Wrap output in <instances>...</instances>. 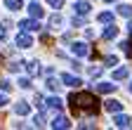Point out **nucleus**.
Returning a JSON list of instances; mask_svg holds the SVG:
<instances>
[{"mask_svg": "<svg viewBox=\"0 0 132 130\" xmlns=\"http://www.w3.org/2000/svg\"><path fill=\"white\" fill-rule=\"evenodd\" d=\"M69 102L73 109H80V111H97V104H99L92 92H73Z\"/></svg>", "mask_w": 132, "mask_h": 130, "instance_id": "f257e3e1", "label": "nucleus"}, {"mask_svg": "<svg viewBox=\"0 0 132 130\" xmlns=\"http://www.w3.org/2000/svg\"><path fill=\"white\" fill-rule=\"evenodd\" d=\"M59 80H61L64 85H69V88H78V85H82V80H80L78 76H73V73H61Z\"/></svg>", "mask_w": 132, "mask_h": 130, "instance_id": "f03ea898", "label": "nucleus"}, {"mask_svg": "<svg viewBox=\"0 0 132 130\" xmlns=\"http://www.w3.org/2000/svg\"><path fill=\"white\" fill-rule=\"evenodd\" d=\"M90 10H92V5L87 3V0H78V3L73 5V12H76V14H80V17H87Z\"/></svg>", "mask_w": 132, "mask_h": 130, "instance_id": "7ed1b4c3", "label": "nucleus"}, {"mask_svg": "<svg viewBox=\"0 0 132 130\" xmlns=\"http://www.w3.org/2000/svg\"><path fill=\"white\" fill-rule=\"evenodd\" d=\"M71 50H73V55H78V57H87V55H90V45L82 43V40H78V43L71 45Z\"/></svg>", "mask_w": 132, "mask_h": 130, "instance_id": "20e7f679", "label": "nucleus"}, {"mask_svg": "<svg viewBox=\"0 0 132 130\" xmlns=\"http://www.w3.org/2000/svg\"><path fill=\"white\" fill-rule=\"evenodd\" d=\"M113 125H116V128H130V125H132V118L118 111V113L113 116Z\"/></svg>", "mask_w": 132, "mask_h": 130, "instance_id": "39448f33", "label": "nucleus"}, {"mask_svg": "<svg viewBox=\"0 0 132 130\" xmlns=\"http://www.w3.org/2000/svg\"><path fill=\"white\" fill-rule=\"evenodd\" d=\"M33 45V38L28 36V31H21L19 36H16V47H21V50H26V47Z\"/></svg>", "mask_w": 132, "mask_h": 130, "instance_id": "423d86ee", "label": "nucleus"}, {"mask_svg": "<svg viewBox=\"0 0 132 130\" xmlns=\"http://www.w3.org/2000/svg\"><path fill=\"white\" fill-rule=\"evenodd\" d=\"M19 28L21 31H28V33H31V31H40V21H36V19H24V21H19Z\"/></svg>", "mask_w": 132, "mask_h": 130, "instance_id": "0eeeda50", "label": "nucleus"}, {"mask_svg": "<svg viewBox=\"0 0 132 130\" xmlns=\"http://www.w3.org/2000/svg\"><path fill=\"white\" fill-rule=\"evenodd\" d=\"M50 125H52L54 130H57V128H59V130H66V128H71V121L66 118V116H54Z\"/></svg>", "mask_w": 132, "mask_h": 130, "instance_id": "6e6552de", "label": "nucleus"}, {"mask_svg": "<svg viewBox=\"0 0 132 130\" xmlns=\"http://www.w3.org/2000/svg\"><path fill=\"white\" fill-rule=\"evenodd\" d=\"M104 109L109 113H118V111H123V102H118V100H106L104 102Z\"/></svg>", "mask_w": 132, "mask_h": 130, "instance_id": "1a4fd4ad", "label": "nucleus"}, {"mask_svg": "<svg viewBox=\"0 0 132 130\" xmlns=\"http://www.w3.org/2000/svg\"><path fill=\"white\" fill-rule=\"evenodd\" d=\"M28 14H31L33 19H43V17H45V10H43L38 3H31V5H28Z\"/></svg>", "mask_w": 132, "mask_h": 130, "instance_id": "9d476101", "label": "nucleus"}, {"mask_svg": "<svg viewBox=\"0 0 132 130\" xmlns=\"http://www.w3.org/2000/svg\"><path fill=\"white\" fill-rule=\"evenodd\" d=\"M28 111H31V104H28V102H19V104H14V113H16V116H26Z\"/></svg>", "mask_w": 132, "mask_h": 130, "instance_id": "9b49d317", "label": "nucleus"}, {"mask_svg": "<svg viewBox=\"0 0 132 130\" xmlns=\"http://www.w3.org/2000/svg\"><path fill=\"white\" fill-rule=\"evenodd\" d=\"M118 36V26L116 24H109L106 28H104V40H111V38H116Z\"/></svg>", "mask_w": 132, "mask_h": 130, "instance_id": "f8f14e48", "label": "nucleus"}, {"mask_svg": "<svg viewBox=\"0 0 132 130\" xmlns=\"http://www.w3.org/2000/svg\"><path fill=\"white\" fill-rule=\"evenodd\" d=\"M94 90H97V92L109 95V92H113V90H116V85H113V83H97V85H94Z\"/></svg>", "mask_w": 132, "mask_h": 130, "instance_id": "ddd939ff", "label": "nucleus"}, {"mask_svg": "<svg viewBox=\"0 0 132 130\" xmlns=\"http://www.w3.org/2000/svg\"><path fill=\"white\" fill-rule=\"evenodd\" d=\"M45 106H50V109H54V111H61V100H59V97H50V100H47V104Z\"/></svg>", "mask_w": 132, "mask_h": 130, "instance_id": "4468645a", "label": "nucleus"}, {"mask_svg": "<svg viewBox=\"0 0 132 130\" xmlns=\"http://www.w3.org/2000/svg\"><path fill=\"white\" fill-rule=\"evenodd\" d=\"M26 69H28V73H31V76H36V73H40V62H38V59H33V62H28V64H26Z\"/></svg>", "mask_w": 132, "mask_h": 130, "instance_id": "2eb2a0df", "label": "nucleus"}, {"mask_svg": "<svg viewBox=\"0 0 132 130\" xmlns=\"http://www.w3.org/2000/svg\"><path fill=\"white\" fill-rule=\"evenodd\" d=\"M118 14H120V17L132 19V5H118Z\"/></svg>", "mask_w": 132, "mask_h": 130, "instance_id": "dca6fc26", "label": "nucleus"}, {"mask_svg": "<svg viewBox=\"0 0 132 130\" xmlns=\"http://www.w3.org/2000/svg\"><path fill=\"white\" fill-rule=\"evenodd\" d=\"M5 7L7 10H21L24 7V0H5Z\"/></svg>", "mask_w": 132, "mask_h": 130, "instance_id": "f3484780", "label": "nucleus"}, {"mask_svg": "<svg viewBox=\"0 0 132 130\" xmlns=\"http://www.w3.org/2000/svg\"><path fill=\"white\" fill-rule=\"evenodd\" d=\"M125 78H127V69L125 66H120V69L113 71V80H125Z\"/></svg>", "mask_w": 132, "mask_h": 130, "instance_id": "a211bd4d", "label": "nucleus"}, {"mask_svg": "<svg viewBox=\"0 0 132 130\" xmlns=\"http://www.w3.org/2000/svg\"><path fill=\"white\" fill-rule=\"evenodd\" d=\"M97 19L102 21V24H111V21H113V14H111V12H102V14L97 17Z\"/></svg>", "mask_w": 132, "mask_h": 130, "instance_id": "6ab92c4d", "label": "nucleus"}, {"mask_svg": "<svg viewBox=\"0 0 132 130\" xmlns=\"http://www.w3.org/2000/svg\"><path fill=\"white\" fill-rule=\"evenodd\" d=\"M50 26H52V28H59V26H64V19L59 17V14H54V17L50 19Z\"/></svg>", "mask_w": 132, "mask_h": 130, "instance_id": "aec40b11", "label": "nucleus"}, {"mask_svg": "<svg viewBox=\"0 0 132 130\" xmlns=\"http://www.w3.org/2000/svg\"><path fill=\"white\" fill-rule=\"evenodd\" d=\"M0 90H3V92H10V90H12V83H10L7 78H3V80H0Z\"/></svg>", "mask_w": 132, "mask_h": 130, "instance_id": "412c9836", "label": "nucleus"}, {"mask_svg": "<svg viewBox=\"0 0 132 130\" xmlns=\"http://www.w3.org/2000/svg\"><path fill=\"white\" fill-rule=\"evenodd\" d=\"M33 123H36V128L45 125V116H43V111H40V113H36V118H33Z\"/></svg>", "mask_w": 132, "mask_h": 130, "instance_id": "4be33fe9", "label": "nucleus"}, {"mask_svg": "<svg viewBox=\"0 0 132 130\" xmlns=\"http://www.w3.org/2000/svg\"><path fill=\"white\" fill-rule=\"evenodd\" d=\"M47 5L54 7V10H61V7H64V0H47Z\"/></svg>", "mask_w": 132, "mask_h": 130, "instance_id": "5701e85b", "label": "nucleus"}, {"mask_svg": "<svg viewBox=\"0 0 132 130\" xmlns=\"http://www.w3.org/2000/svg\"><path fill=\"white\" fill-rule=\"evenodd\" d=\"M104 62H106V66H116V64H118V57H116V55H111V57H106Z\"/></svg>", "mask_w": 132, "mask_h": 130, "instance_id": "b1692460", "label": "nucleus"}, {"mask_svg": "<svg viewBox=\"0 0 132 130\" xmlns=\"http://www.w3.org/2000/svg\"><path fill=\"white\" fill-rule=\"evenodd\" d=\"M47 88H50V90H57V88H59V80H54V78H47Z\"/></svg>", "mask_w": 132, "mask_h": 130, "instance_id": "393cba45", "label": "nucleus"}, {"mask_svg": "<svg viewBox=\"0 0 132 130\" xmlns=\"http://www.w3.org/2000/svg\"><path fill=\"white\" fill-rule=\"evenodd\" d=\"M90 76L92 78H99V76H102V69H99V66H92L90 69Z\"/></svg>", "mask_w": 132, "mask_h": 130, "instance_id": "a878e982", "label": "nucleus"}, {"mask_svg": "<svg viewBox=\"0 0 132 130\" xmlns=\"http://www.w3.org/2000/svg\"><path fill=\"white\" fill-rule=\"evenodd\" d=\"M7 104H10L7 95H5V92H0V109H3V106H7Z\"/></svg>", "mask_w": 132, "mask_h": 130, "instance_id": "bb28decb", "label": "nucleus"}, {"mask_svg": "<svg viewBox=\"0 0 132 130\" xmlns=\"http://www.w3.org/2000/svg\"><path fill=\"white\" fill-rule=\"evenodd\" d=\"M19 88H24V90L31 88V80H28V78H19Z\"/></svg>", "mask_w": 132, "mask_h": 130, "instance_id": "cd10ccee", "label": "nucleus"}, {"mask_svg": "<svg viewBox=\"0 0 132 130\" xmlns=\"http://www.w3.org/2000/svg\"><path fill=\"white\" fill-rule=\"evenodd\" d=\"M36 106H40V109H45V100L40 95H36Z\"/></svg>", "mask_w": 132, "mask_h": 130, "instance_id": "c85d7f7f", "label": "nucleus"}, {"mask_svg": "<svg viewBox=\"0 0 132 130\" xmlns=\"http://www.w3.org/2000/svg\"><path fill=\"white\" fill-rule=\"evenodd\" d=\"M5 36H7V33H5V28L0 26V40H5Z\"/></svg>", "mask_w": 132, "mask_h": 130, "instance_id": "c756f323", "label": "nucleus"}, {"mask_svg": "<svg viewBox=\"0 0 132 130\" xmlns=\"http://www.w3.org/2000/svg\"><path fill=\"white\" fill-rule=\"evenodd\" d=\"M127 31H130V36H132V19H130V24H127Z\"/></svg>", "mask_w": 132, "mask_h": 130, "instance_id": "7c9ffc66", "label": "nucleus"}, {"mask_svg": "<svg viewBox=\"0 0 132 130\" xmlns=\"http://www.w3.org/2000/svg\"><path fill=\"white\" fill-rule=\"evenodd\" d=\"M104 3H116V0H104Z\"/></svg>", "mask_w": 132, "mask_h": 130, "instance_id": "2f4dec72", "label": "nucleus"}, {"mask_svg": "<svg viewBox=\"0 0 132 130\" xmlns=\"http://www.w3.org/2000/svg\"><path fill=\"white\" fill-rule=\"evenodd\" d=\"M130 92H132V83H130Z\"/></svg>", "mask_w": 132, "mask_h": 130, "instance_id": "473e14b6", "label": "nucleus"}]
</instances>
